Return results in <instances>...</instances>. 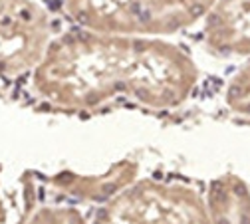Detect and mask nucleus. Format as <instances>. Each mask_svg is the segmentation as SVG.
<instances>
[{
  "instance_id": "obj_1",
  "label": "nucleus",
  "mask_w": 250,
  "mask_h": 224,
  "mask_svg": "<svg viewBox=\"0 0 250 224\" xmlns=\"http://www.w3.org/2000/svg\"><path fill=\"white\" fill-rule=\"evenodd\" d=\"M191 81V63L175 50L93 40L58 46L40 72L42 93L62 105L98 103L117 91L167 105L179 102Z\"/></svg>"
},
{
  "instance_id": "obj_2",
  "label": "nucleus",
  "mask_w": 250,
  "mask_h": 224,
  "mask_svg": "<svg viewBox=\"0 0 250 224\" xmlns=\"http://www.w3.org/2000/svg\"><path fill=\"white\" fill-rule=\"evenodd\" d=\"M44 42V22L32 10L0 12V74L30 68L42 56Z\"/></svg>"
},
{
  "instance_id": "obj_3",
  "label": "nucleus",
  "mask_w": 250,
  "mask_h": 224,
  "mask_svg": "<svg viewBox=\"0 0 250 224\" xmlns=\"http://www.w3.org/2000/svg\"><path fill=\"white\" fill-rule=\"evenodd\" d=\"M207 32L218 50L250 54V0H216Z\"/></svg>"
},
{
  "instance_id": "obj_4",
  "label": "nucleus",
  "mask_w": 250,
  "mask_h": 224,
  "mask_svg": "<svg viewBox=\"0 0 250 224\" xmlns=\"http://www.w3.org/2000/svg\"><path fill=\"white\" fill-rule=\"evenodd\" d=\"M216 0H147L141 20L155 24V28H179L193 22L199 14L212 8Z\"/></svg>"
},
{
  "instance_id": "obj_5",
  "label": "nucleus",
  "mask_w": 250,
  "mask_h": 224,
  "mask_svg": "<svg viewBox=\"0 0 250 224\" xmlns=\"http://www.w3.org/2000/svg\"><path fill=\"white\" fill-rule=\"evenodd\" d=\"M22 224H83L82 218L72 210H40Z\"/></svg>"
},
{
  "instance_id": "obj_6",
  "label": "nucleus",
  "mask_w": 250,
  "mask_h": 224,
  "mask_svg": "<svg viewBox=\"0 0 250 224\" xmlns=\"http://www.w3.org/2000/svg\"><path fill=\"white\" fill-rule=\"evenodd\" d=\"M236 89L230 91V103L236 111H242V113H248L250 115V70L244 72L242 76H238L236 80Z\"/></svg>"
}]
</instances>
